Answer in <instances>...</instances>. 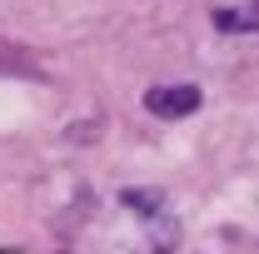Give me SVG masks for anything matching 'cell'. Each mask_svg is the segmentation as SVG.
I'll return each instance as SVG.
<instances>
[{
  "label": "cell",
  "instance_id": "7a4b0ae2",
  "mask_svg": "<svg viewBox=\"0 0 259 254\" xmlns=\"http://www.w3.org/2000/svg\"><path fill=\"white\" fill-rule=\"evenodd\" d=\"M145 234H150L145 254H175V244H180V224H175V215H164V204L145 215Z\"/></svg>",
  "mask_w": 259,
  "mask_h": 254
},
{
  "label": "cell",
  "instance_id": "277c9868",
  "mask_svg": "<svg viewBox=\"0 0 259 254\" xmlns=\"http://www.w3.org/2000/svg\"><path fill=\"white\" fill-rule=\"evenodd\" d=\"M0 75H35V60L15 45H0Z\"/></svg>",
  "mask_w": 259,
  "mask_h": 254
},
{
  "label": "cell",
  "instance_id": "3957f363",
  "mask_svg": "<svg viewBox=\"0 0 259 254\" xmlns=\"http://www.w3.org/2000/svg\"><path fill=\"white\" fill-rule=\"evenodd\" d=\"M214 25H220L225 35L259 30V5H239V10H214Z\"/></svg>",
  "mask_w": 259,
  "mask_h": 254
},
{
  "label": "cell",
  "instance_id": "6da1fadb",
  "mask_svg": "<svg viewBox=\"0 0 259 254\" xmlns=\"http://www.w3.org/2000/svg\"><path fill=\"white\" fill-rule=\"evenodd\" d=\"M199 85H155V90H145V110L150 115H160V120H185L199 110Z\"/></svg>",
  "mask_w": 259,
  "mask_h": 254
}]
</instances>
